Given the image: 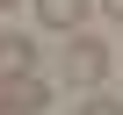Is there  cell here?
Returning <instances> with one entry per match:
<instances>
[{
	"mask_svg": "<svg viewBox=\"0 0 123 115\" xmlns=\"http://www.w3.org/2000/svg\"><path fill=\"white\" fill-rule=\"evenodd\" d=\"M109 65H116V50H109L101 36L73 29V43H65V79H73V86H101V79H109Z\"/></svg>",
	"mask_w": 123,
	"mask_h": 115,
	"instance_id": "cell-1",
	"label": "cell"
},
{
	"mask_svg": "<svg viewBox=\"0 0 123 115\" xmlns=\"http://www.w3.org/2000/svg\"><path fill=\"white\" fill-rule=\"evenodd\" d=\"M87 15H94V0H36V22H43L51 36H73V29H87Z\"/></svg>",
	"mask_w": 123,
	"mask_h": 115,
	"instance_id": "cell-2",
	"label": "cell"
},
{
	"mask_svg": "<svg viewBox=\"0 0 123 115\" xmlns=\"http://www.w3.org/2000/svg\"><path fill=\"white\" fill-rule=\"evenodd\" d=\"M43 101H51V86L29 72V79H15V86H0V115H43Z\"/></svg>",
	"mask_w": 123,
	"mask_h": 115,
	"instance_id": "cell-3",
	"label": "cell"
},
{
	"mask_svg": "<svg viewBox=\"0 0 123 115\" xmlns=\"http://www.w3.org/2000/svg\"><path fill=\"white\" fill-rule=\"evenodd\" d=\"M29 72H36V43L29 36H0V86H15Z\"/></svg>",
	"mask_w": 123,
	"mask_h": 115,
	"instance_id": "cell-4",
	"label": "cell"
},
{
	"mask_svg": "<svg viewBox=\"0 0 123 115\" xmlns=\"http://www.w3.org/2000/svg\"><path fill=\"white\" fill-rule=\"evenodd\" d=\"M80 115H123V101H109V94H94V101H80Z\"/></svg>",
	"mask_w": 123,
	"mask_h": 115,
	"instance_id": "cell-5",
	"label": "cell"
},
{
	"mask_svg": "<svg viewBox=\"0 0 123 115\" xmlns=\"http://www.w3.org/2000/svg\"><path fill=\"white\" fill-rule=\"evenodd\" d=\"M101 7H109V15H116V22H123V0H101Z\"/></svg>",
	"mask_w": 123,
	"mask_h": 115,
	"instance_id": "cell-6",
	"label": "cell"
},
{
	"mask_svg": "<svg viewBox=\"0 0 123 115\" xmlns=\"http://www.w3.org/2000/svg\"><path fill=\"white\" fill-rule=\"evenodd\" d=\"M7 7H15V0H0V15H7Z\"/></svg>",
	"mask_w": 123,
	"mask_h": 115,
	"instance_id": "cell-7",
	"label": "cell"
}]
</instances>
